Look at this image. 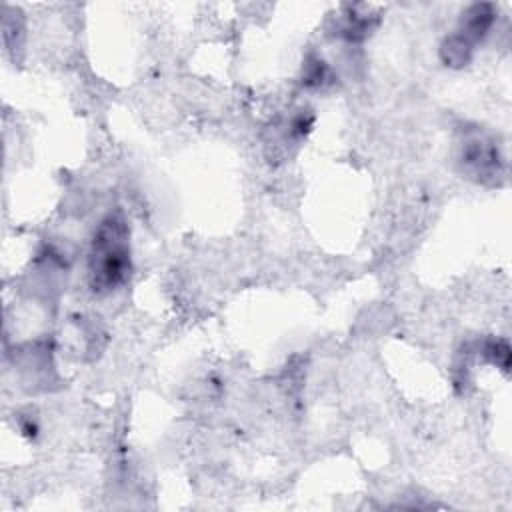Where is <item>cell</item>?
Listing matches in <instances>:
<instances>
[{"label":"cell","instance_id":"1","mask_svg":"<svg viewBox=\"0 0 512 512\" xmlns=\"http://www.w3.org/2000/svg\"><path fill=\"white\" fill-rule=\"evenodd\" d=\"M130 230L122 212H110L92 236L88 256L90 286L98 294L116 290L130 274Z\"/></svg>","mask_w":512,"mask_h":512},{"label":"cell","instance_id":"2","mask_svg":"<svg viewBox=\"0 0 512 512\" xmlns=\"http://www.w3.org/2000/svg\"><path fill=\"white\" fill-rule=\"evenodd\" d=\"M496 20V8L488 2L470 4L458 22V28L444 38L442 52L456 64H468L472 60L476 44H480L492 30Z\"/></svg>","mask_w":512,"mask_h":512},{"label":"cell","instance_id":"3","mask_svg":"<svg viewBox=\"0 0 512 512\" xmlns=\"http://www.w3.org/2000/svg\"><path fill=\"white\" fill-rule=\"evenodd\" d=\"M462 172L480 184H498L504 176V160L496 140L482 130H468L458 146Z\"/></svg>","mask_w":512,"mask_h":512},{"label":"cell","instance_id":"4","mask_svg":"<svg viewBox=\"0 0 512 512\" xmlns=\"http://www.w3.org/2000/svg\"><path fill=\"white\" fill-rule=\"evenodd\" d=\"M372 28H374L372 16L350 12V14H346V18H344V22H342L340 34H342L348 42H360V40H364V38L370 34Z\"/></svg>","mask_w":512,"mask_h":512},{"label":"cell","instance_id":"5","mask_svg":"<svg viewBox=\"0 0 512 512\" xmlns=\"http://www.w3.org/2000/svg\"><path fill=\"white\" fill-rule=\"evenodd\" d=\"M482 356L490 364L508 372V368H510V346H508L506 340H498V338L496 340H486L484 346H482Z\"/></svg>","mask_w":512,"mask_h":512},{"label":"cell","instance_id":"6","mask_svg":"<svg viewBox=\"0 0 512 512\" xmlns=\"http://www.w3.org/2000/svg\"><path fill=\"white\" fill-rule=\"evenodd\" d=\"M328 78V66L312 56L306 64H304V72H302V84L308 88H320Z\"/></svg>","mask_w":512,"mask_h":512}]
</instances>
